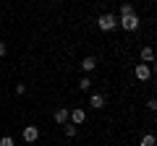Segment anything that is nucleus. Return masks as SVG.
Returning <instances> with one entry per match:
<instances>
[{"instance_id":"1","label":"nucleus","mask_w":157,"mask_h":146,"mask_svg":"<svg viewBox=\"0 0 157 146\" xmlns=\"http://www.w3.org/2000/svg\"><path fill=\"white\" fill-rule=\"evenodd\" d=\"M97 24H100V29H102V31H113V29L118 26V18L113 16V13H102Z\"/></svg>"},{"instance_id":"2","label":"nucleus","mask_w":157,"mask_h":146,"mask_svg":"<svg viewBox=\"0 0 157 146\" xmlns=\"http://www.w3.org/2000/svg\"><path fill=\"white\" fill-rule=\"evenodd\" d=\"M121 29H126V31H134V29H139V18L134 16V13H128V16H121Z\"/></svg>"},{"instance_id":"3","label":"nucleus","mask_w":157,"mask_h":146,"mask_svg":"<svg viewBox=\"0 0 157 146\" xmlns=\"http://www.w3.org/2000/svg\"><path fill=\"white\" fill-rule=\"evenodd\" d=\"M37 138H39V128H37V125H29V128H24V141L34 144Z\"/></svg>"},{"instance_id":"4","label":"nucleus","mask_w":157,"mask_h":146,"mask_svg":"<svg viewBox=\"0 0 157 146\" xmlns=\"http://www.w3.org/2000/svg\"><path fill=\"white\" fill-rule=\"evenodd\" d=\"M152 76V68L147 65V63H139V65H136V78H141V81H147Z\"/></svg>"},{"instance_id":"5","label":"nucleus","mask_w":157,"mask_h":146,"mask_svg":"<svg viewBox=\"0 0 157 146\" xmlns=\"http://www.w3.org/2000/svg\"><path fill=\"white\" fill-rule=\"evenodd\" d=\"M68 118L78 125V123H84V120H86V112H84V110H73V112H68Z\"/></svg>"},{"instance_id":"6","label":"nucleus","mask_w":157,"mask_h":146,"mask_svg":"<svg viewBox=\"0 0 157 146\" xmlns=\"http://www.w3.org/2000/svg\"><path fill=\"white\" fill-rule=\"evenodd\" d=\"M141 60L152 63V60H155V50H152V47H144V50H141Z\"/></svg>"},{"instance_id":"7","label":"nucleus","mask_w":157,"mask_h":146,"mask_svg":"<svg viewBox=\"0 0 157 146\" xmlns=\"http://www.w3.org/2000/svg\"><path fill=\"white\" fill-rule=\"evenodd\" d=\"M94 65H97L94 57H84V60H81V68H84V71H94Z\"/></svg>"},{"instance_id":"8","label":"nucleus","mask_w":157,"mask_h":146,"mask_svg":"<svg viewBox=\"0 0 157 146\" xmlns=\"http://www.w3.org/2000/svg\"><path fill=\"white\" fill-rule=\"evenodd\" d=\"M89 102H92V107H97V110H100V107H105V99H102L100 94H92V99H89Z\"/></svg>"},{"instance_id":"9","label":"nucleus","mask_w":157,"mask_h":146,"mask_svg":"<svg viewBox=\"0 0 157 146\" xmlns=\"http://www.w3.org/2000/svg\"><path fill=\"white\" fill-rule=\"evenodd\" d=\"M68 120V110H58L55 112V123H66Z\"/></svg>"},{"instance_id":"10","label":"nucleus","mask_w":157,"mask_h":146,"mask_svg":"<svg viewBox=\"0 0 157 146\" xmlns=\"http://www.w3.org/2000/svg\"><path fill=\"white\" fill-rule=\"evenodd\" d=\"M141 146H155V136H152V133H147L144 138H141Z\"/></svg>"},{"instance_id":"11","label":"nucleus","mask_w":157,"mask_h":146,"mask_svg":"<svg viewBox=\"0 0 157 146\" xmlns=\"http://www.w3.org/2000/svg\"><path fill=\"white\" fill-rule=\"evenodd\" d=\"M0 146H16V144H13L11 136H3V138H0Z\"/></svg>"},{"instance_id":"12","label":"nucleus","mask_w":157,"mask_h":146,"mask_svg":"<svg viewBox=\"0 0 157 146\" xmlns=\"http://www.w3.org/2000/svg\"><path fill=\"white\" fill-rule=\"evenodd\" d=\"M89 86H92V81H89V78H81V81H78V89H84V91H86Z\"/></svg>"},{"instance_id":"13","label":"nucleus","mask_w":157,"mask_h":146,"mask_svg":"<svg viewBox=\"0 0 157 146\" xmlns=\"http://www.w3.org/2000/svg\"><path fill=\"white\" fill-rule=\"evenodd\" d=\"M128 13H134V11H131V5H128V3H126V5H121V16H128Z\"/></svg>"},{"instance_id":"14","label":"nucleus","mask_w":157,"mask_h":146,"mask_svg":"<svg viewBox=\"0 0 157 146\" xmlns=\"http://www.w3.org/2000/svg\"><path fill=\"white\" fill-rule=\"evenodd\" d=\"M66 136H76V125H66Z\"/></svg>"},{"instance_id":"15","label":"nucleus","mask_w":157,"mask_h":146,"mask_svg":"<svg viewBox=\"0 0 157 146\" xmlns=\"http://www.w3.org/2000/svg\"><path fill=\"white\" fill-rule=\"evenodd\" d=\"M6 52H8V47H6V42H0V57L6 55Z\"/></svg>"}]
</instances>
